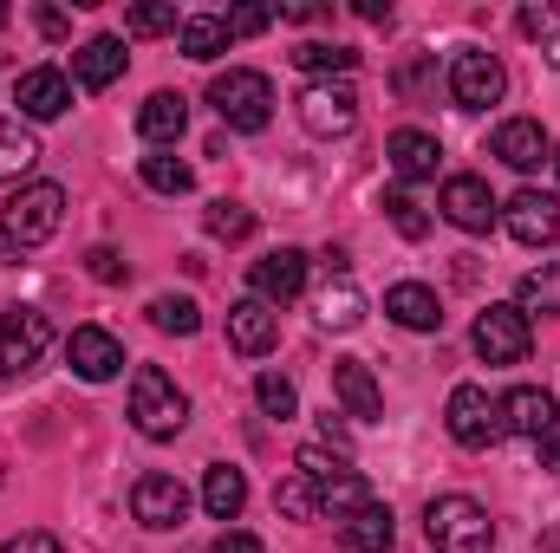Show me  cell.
Wrapping results in <instances>:
<instances>
[{
  "instance_id": "obj_39",
  "label": "cell",
  "mask_w": 560,
  "mask_h": 553,
  "mask_svg": "<svg viewBox=\"0 0 560 553\" xmlns=\"http://www.w3.org/2000/svg\"><path fill=\"white\" fill-rule=\"evenodd\" d=\"M222 26H229V39L268 33V26H275V7H235V13H222Z\"/></svg>"
},
{
  "instance_id": "obj_22",
  "label": "cell",
  "mask_w": 560,
  "mask_h": 553,
  "mask_svg": "<svg viewBox=\"0 0 560 553\" xmlns=\"http://www.w3.org/2000/svg\"><path fill=\"white\" fill-rule=\"evenodd\" d=\"M385 313H392L405 332H436V326H443V306H436V293H430L423 280H398V286L385 293Z\"/></svg>"
},
{
  "instance_id": "obj_24",
  "label": "cell",
  "mask_w": 560,
  "mask_h": 553,
  "mask_svg": "<svg viewBox=\"0 0 560 553\" xmlns=\"http://www.w3.org/2000/svg\"><path fill=\"white\" fill-rule=\"evenodd\" d=\"M183 125H189V98H183V92H150V98H143V111H138L143 143H176Z\"/></svg>"
},
{
  "instance_id": "obj_36",
  "label": "cell",
  "mask_w": 560,
  "mask_h": 553,
  "mask_svg": "<svg viewBox=\"0 0 560 553\" xmlns=\"http://www.w3.org/2000/svg\"><path fill=\"white\" fill-rule=\"evenodd\" d=\"M202 222H209V235H215V242H248V235H255V215H248L242 202H209V215H202Z\"/></svg>"
},
{
  "instance_id": "obj_29",
  "label": "cell",
  "mask_w": 560,
  "mask_h": 553,
  "mask_svg": "<svg viewBox=\"0 0 560 553\" xmlns=\"http://www.w3.org/2000/svg\"><path fill=\"white\" fill-rule=\"evenodd\" d=\"M293 66H300L306 79H346V72L359 66V52H352V46H326V39H306V46L293 52Z\"/></svg>"
},
{
  "instance_id": "obj_8",
  "label": "cell",
  "mask_w": 560,
  "mask_h": 553,
  "mask_svg": "<svg viewBox=\"0 0 560 553\" xmlns=\"http://www.w3.org/2000/svg\"><path fill=\"white\" fill-rule=\"evenodd\" d=\"M469 345H476L482 365H522L528 358V319H522V306H489L476 319Z\"/></svg>"
},
{
  "instance_id": "obj_10",
  "label": "cell",
  "mask_w": 560,
  "mask_h": 553,
  "mask_svg": "<svg viewBox=\"0 0 560 553\" xmlns=\"http://www.w3.org/2000/svg\"><path fill=\"white\" fill-rule=\"evenodd\" d=\"M443 423H450V436H456L463 449H489V443L502 436V411L489 404V391H482V385H456Z\"/></svg>"
},
{
  "instance_id": "obj_18",
  "label": "cell",
  "mask_w": 560,
  "mask_h": 553,
  "mask_svg": "<svg viewBox=\"0 0 560 553\" xmlns=\"http://www.w3.org/2000/svg\"><path fill=\"white\" fill-rule=\"evenodd\" d=\"M332 398L346 404V416H359V423H372V416L385 411V391H378V378H372L365 358H332Z\"/></svg>"
},
{
  "instance_id": "obj_5",
  "label": "cell",
  "mask_w": 560,
  "mask_h": 553,
  "mask_svg": "<svg viewBox=\"0 0 560 553\" xmlns=\"http://www.w3.org/2000/svg\"><path fill=\"white\" fill-rule=\"evenodd\" d=\"M502 92H509V72H502L495 52L469 46V52L450 59V98H456L463 111H489V105H502Z\"/></svg>"
},
{
  "instance_id": "obj_17",
  "label": "cell",
  "mask_w": 560,
  "mask_h": 553,
  "mask_svg": "<svg viewBox=\"0 0 560 553\" xmlns=\"http://www.w3.org/2000/svg\"><path fill=\"white\" fill-rule=\"evenodd\" d=\"M275 339H280V319H275V306H268V299H235V306H229V345H235V352L268 358V352H275Z\"/></svg>"
},
{
  "instance_id": "obj_6",
  "label": "cell",
  "mask_w": 560,
  "mask_h": 553,
  "mask_svg": "<svg viewBox=\"0 0 560 553\" xmlns=\"http://www.w3.org/2000/svg\"><path fill=\"white\" fill-rule=\"evenodd\" d=\"M300 125H306L313 138H346V131L359 125V92H352L346 79H313V85L300 92Z\"/></svg>"
},
{
  "instance_id": "obj_15",
  "label": "cell",
  "mask_w": 560,
  "mask_h": 553,
  "mask_svg": "<svg viewBox=\"0 0 560 553\" xmlns=\"http://www.w3.org/2000/svg\"><path fill=\"white\" fill-rule=\"evenodd\" d=\"M489 150H495L509 169H522V176H528V169H541V163H548V150H555V143H548V131H541V118H502V125H495V138H489Z\"/></svg>"
},
{
  "instance_id": "obj_45",
  "label": "cell",
  "mask_w": 560,
  "mask_h": 553,
  "mask_svg": "<svg viewBox=\"0 0 560 553\" xmlns=\"http://www.w3.org/2000/svg\"><path fill=\"white\" fill-rule=\"evenodd\" d=\"M541 462L560 475V430H555V436H541Z\"/></svg>"
},
{
  "instance_id": "obj_14",
  "label": "cell",
  "mask_w": 560,
  "mask_h": 553,
  "mask_svg": "<svg viewBox=\"0 0 560 553\" xmlns=\"http://www.w3.org/2000/svg\"><path fill=\"white\" fill-rule=\"evenodd\" d=\"M131 515H138L143 528H183L189 489H183L176 475H143L138 489H131Z\"/></svg>"
},
{
  "instance_id": "obj_26",
  "label": "cell",
  "mask_w": 560,
  "mask_h": 553,
  "mask_svg": "<svg viewBox=\"0 0 560 553\" xmlns=\"http://www.w3.org/2000/svg\"><path fill=\"white\" fill-rule=\"evenodd\" d=\"M359 319H365V293L352 286V274H332V280H326V293H319V326L352 332Z\"/></svg>"
},
{
  "instance_id": "obj_11",
  "label": "cell",
  "mask_w": 560,
  "mask_h": 553,
  "mask_svg": "<svg viewBox=\"0 0 560 553\" xmlns=\"http://www.w3.org/2000/svg\"><path fill=\"white\" fill-rule=\"evenodd\" d=\"M436 209H443V222H456L463 235H489V222L502 215V202L489 196L482 176H450L443 196H436Z\"/></svg>"
},
{
  "instance_id": "obj_23",
  "label": "cell",
  "mask_w": 560,
  "mask_h": 553,
  "mask_svg": "<svg viewBox=\"0 0 560 553\" xmlns=\"http://www.w3.org/2000/svg\"><path fill=\"white\" fill-rule=\"evenodd\" d=\"M385 156H392L398 183H430V176H436V163H443V150H436L430 131H392Z\"/></svg>"
},
{
  "instance_id": "obj_27",
  "label": "cell",
  "mask_w": 560,
  "mask_h": 553,
  "mask_svg": "<svg viewBox=\"0 0 560 553\" xmlns=\"http://www.w3.org/2000/svg\"><path fill=\"white\" fill-rule=\"evenodd\" d=\"M33 163H39V138L20 118H0V183H20Z\"/></svg>"
},
{
  "instance_id": "obj_13",
  "label": "cell",
  "mask_w": 560,
  "mask_h": 553,
  "mask_svg": "<svg viewBox=\"0 0 560 553\" xmlns=\"http://www.w3.org/2000/svg\"><path fill=\"white\" fill-rule=\"evenodd\" d=\"M13 105H20V118L52 125V118H66V105H72V79H66V72H52V66H33V72H20Z\"/></svg>"
},
{
  "instance_id": "obj_46",
  "label": "cell",
  "mask_w": 560,
  "mask_h": 553,
  "mask_svg": "<svg viewBox=\"0 0 560 553\" xmlns=\"http://www.w3.org/2000/svg\"><path fill=\"white\" fill-rule=\"evenodd\" d=\"M13 255H20V248H13V242H7V235H0V268H7V261H13Z\"/></svg>"
},
{
  "instance_id": "obj_42",
  "label": "cell",
  "mask_w": 560,
  "mask_h": 553,
  "mask_svg": "<svg viewBox=\"0 0 560 553\" xmlns=\"http://www.w3.org/2000/svg\"><path fill=\"white\" fill-rule=\"evenodd\" d=\"M209 553H268V548H261L255 534H242V528H229V534H222V541H215Z\"/></svg>"
},
{
  "instance_id": "obj_7",
  "label": "cell",
  "mask_w": 560,
  "mask_h": 553,
  "mask_svg": "<svg viewBox=\"0 0 560 553\" xmlns=\"http://www.w3.org/2000/svg\"><path fill=\"white\" fill-rule=\"evenodd\" d=\"M46 345H52V326H46L39 306H7V313H0V378L33 372Z\"/></svg>"
},
{
  "instance_id": "obj_35",
  "label": "cell",
  "mask_w": 560,
  "mask_h": 553,
  "mask_svg": "<svg viewBox=\"0 0 560 553\" xmlns=\"http://www.w3.org/2000/svg\"><path fill=\"white\" fill-rule=\"evenodd\" d=\"M275 508L280 515H293V521L319 515V482H313V475H287V482L275 489Z\"/></svg>"
},
{
  "instance_id": "obj_25",
  "label": "cell",
  "mask_w": 560,
  "mask_h": 553,
  "mask_svg": "<svg viewBox=\"0 0 560 553\" xmlns=\"http://www.w3.org/2000/svg\"><path fill=\"white\" fill-rule=\"evenodd\" d=\"M202 508H209L215 521H235V515L248 508V475H242L235 462H215V469L202 475Z\"/></svg>"
},
{
  "instance_id": "obj_44",
  "label": "cell",
  "mask_w": 560,
  "mask_h": 553,
  "mask_svg": "<svg viewBox=\"0 0 560 553\" xmlns=\"http://www.w3.org/2000/svg\"><path fill=\"white\" fill-rule=\"evenodd\" d=\"M319 13H326V7H313V0H287V7H280V20H319Z\"/></svg>"
},
{
  "instance_id": "obj_41",
  "label": "cell",
  "mask_w": 560,
  "mask_h": 553,
  "mask_svg": "<svg viewBox=\"0 0 560 553\" xmlns=\"http://www.w3.org/2000/svg\"><path fill=\"white\" fill-rule=\"evenodd\" d=\"M0 553H66V548H59L52 534H39V528H33V534H13V541H7Z\"/></svg>"
},
{
  "instance_id": "obj_4",
  "label": "cell",
  "mask_w": 560,
  "mask_h": 553,
  "mask_svg": "<svg viewBox=\"0 0 560 553\" xmlns=\"http://www.w3.org/2000/svg\"><path fill=\"white\" fill-rule=\"evenodd\" d=\"M59 222H66V189H59V183H26V189L7 202V215H0V235H7L13 248H39V242L59 235Z\"/></svg>"
},
{
  "instance_id": "obj_16",
  "label": "cell",
  "mask_w": 560,
  "mask_h": 553,
  "mask_svg": "<svg viewBox=\"0 0 560 553\" xmlns=\"http://www.w3.org/2000/svg\"><path fill=\"white\" fill-rule=\"evenodd\" d=\"M495 411H502V430H515V436H535V443L560 430V404L548 398V391H535V385H515V391H509Z\"/></svg>"
},
{
  "instance_id": "obj_12",
  "label": "cell",
  "mask_w": 560,
  "mask_h": 553,
  "mask_svg": "<svg viewBox=\"0 0 560 553\" xmlns=\"http://www.w3.org/2000/svg\"><path fill=\"white\" fill-rule=\"evenodd\" d=\"M66 358H72V372H79L85 385H112V378L125 372V345H118L105 326H79V332L66 339Z\"/></svg>"
},
{
  "instance_id": "obj_48",
  "label": "cell",
  "mask_w": 560,
  "mask_h": 553,
  "mask_svg": "<svg viewBox=\"0 0 560 553\" xmlns=\"http://www.w3.org/2000/svg\"><path fill=\"white\" fill-rule=\"evenodd\" d=\"M555 163H560V156H555Z\"/></svg>"
},
{
  "instance_id": "obj_31",
  "label": "cell",
  "mask_w": 560,
  "mask_h": 553,
  "mask_svg": "<svg viewBox=\"0 0 560 553\" xmlns=\"http://www.w3.org/2000/svg\"><path fill=\"white\" fill-rule=\"evenodd\" d=\"M515 306H522V319H535V313H560V261L535 268V274H522Z\"/></svg>"
},
{
  "instance_id": "obj_40",
  "label": "cell",
  "mask_w": 560,
  "mask_h": 553,
  "mask_svg": "<svg viewBox=\"0 0 560 553\" xmlns=\"http://www.w3.org/2000/svg\"><path fill=\"white\" fill-rule=\"evenodd\" d=\"M85 268H92V280H105V286H118V280L131 274V268L118 261V248H92V255H85Z\"/></svg>"
},
{
  "instance_id": "obj_28",
  "label": "cell",
  "mask_w": 560,
  "mask_h": 553,
  "mask_svg": "<svg viewBox=\"0 0 560 553\" xmlns=\"http://www.w3.org/2000/svg\"><path fill=\"white\" fill-rule=\"evenodd\" d=\"M176 39H183V52H189V59H202V66L229 52V26H222V13H189Z\"/></svg>"
},
{
  "instance_id": "obj_33",
  "label": "cell",
  "mask_w": 560,
  "mask_h": 553,
  "mask_svg": "<svg viewBox=\"0 0 560 553\" xmlns=\"http://www.w3.org/2000/svg\"><path fill=\"white\" fill-rule=\"evenodd\" d=\"M143 183H150L156 196H189V189H196V169H189L183 156H143Z\"/></svg>"
},
{
  "instance_id": "obj_34",
  "label": "cell",
  "mask_w": 560,
  "mask_h": 553,
  "mask_svg": "<svg viewBox=\"0 0 560 553\" xmlns=\"http://www.w3.org/2000/svg\"><path fill=\"white\" fill-rule=\"evenodd\" d=\"M385 215H392V228H398L405 242H423V235H430V215H423V202L411 189H392V196H385Z\"/></svg>"
},
{
  "instance_id": "obj_32",
  "label": "cell",
  "mask_w": 560,
  "mask_h": 553,
  "mask_svg": "<svg viewBox=\"0 0 560 553\" xmlns=\"http://www.w3.org/2000/svg\"><path fill=\"white\" fill-rule=\"evenodd\" d=\"M372 502V489H365V475L359 469H346V475H332V482H319V508L332 515V521H346V515H359Z\"/></svg>"
},
{
  "instance_id": "obj_2",
  "label": "cell",
  "mask_w": 560,
  "mask_h": 553,
  "mask_svg": "<svg viewBox=\"0 0 560 553\" xmlns=\"http://www.w3.org/2000/svg\"><path fill=\"white\" fill-rule=\"evenodd\" d=\"M209 105H215V118H222L229 131H248V138L275 125V85H268V72H248V66L215 72Z\"/></svg>"
},
{
  "instance_id": "obj_20",
  "label": "cell",
  "mask_w": 560,
  "mask_h": 553,
  "mask_svg": "<svg viewBox=\"0 0 560 553\" xmlns=\"http://www.w3.org/2000/svg\"><path fill=\"white\" fill-rule=\"evenodd\" d=\"M72 79H79L85 92H105V85H118V79H125V39H112V33L85 39V46L72 52Z\"/></svg>"
},
{
  "instance_id": "obj_37",
  "label": "cell",
  "mask_w": 560,
  "mask_h": 553,
  "mask_svg": "<svg viewBox=\"0 0 560 553\" xmlns=\"http://www.w3.org/2000/svg\"><path fill=\"white\" fill-rule=\"evenodd\" d=\"M255 398H261V411H268V416H293V411H300L293 378H280V372H261V378H255Z\"/></svg>"
},
{
  "instance_id": "obj_47",
  "label": "cell",
  "mask_w": 560,
  "mask_h": 553,
  "mask_svg": "<svg viewBox=\"0 0 560 553\" xmlns=\"http://www.w3.org/2000/svg\"><path fill=\"white\" fill-rule=\"evenodd\" d=\"M548 66H560V33L548 39Z\"/></svg>"
},
{
  "instance_id": "obj_30",
  "label": "cell",
  "mask_w": 560,
  "mask_h": 553,
  "mask_svg": "<svg viewBox=\"0 0 560 553\" xmlns=\"http://www.w3.org/2000/svg\"><path fill=\"white\" fill-rule=\"evenodd\" d=\"M150 319H156V332H176V339H196L202 332V306L189 293H156L150 299Z\"/></svg>"
},
{
  "instance_id": "obj_3",
  "label": "cell",
  "mask_w": 560,
  "mask_h": 553,
  "mask_svg": "<svg viewBox=\"0 0 560 553\" xmlns=\"http://www.w3.org/2000/svg\"><path fill=\"white\" fill-rule=\"evenodd\" d=\"M131 423H138L150 443H170L189 423V398L176 391V378L163 365H138L131 372Z\"/></svg>"
},
{
  "instance_id": "obj_38",
  "label": "cell",
  "mask_w": 560,
  "mask_h": 553,
  "mask_svg": "<svg viewBox=\"0 0 560 553\" xmlns=\"http://www.w3.org/2000/svg\"><path fill=\"white\" fill-rule=\"evenodd\" d=\"M125 26H131L138 39H150V33H183L176 7H131V13H125Z\"/></svg>"
},
{
  "instance_id": "obj_9",
  "label": "cell",
  "mask_w": 560,
  "mask_h": 553,
  "mask_svg": "<svg viewBox=\"0 0 560 553\" xmlns=\"http://www.w3.org/2000/svg\"><path fill=\"white\" fill-rule=\"evenodd\" d=\"M502 228H509L522 248L560 242V196H548V189H515V196L502 202Z\"/></svg>"
},
{
  "instance_id": "obj_21",
  "label": "cell",
  "mask_w": 560,
  "mask_h": 553,
  "mask_svg": "<svg viewBox=\"0 0 560 553\" xmlns=\"http://www.w3.org/2000/svg\"><path fill=\"white\" fill-rule=\"evenodd\" d=\"M339 541H346L352 553H392V548H398L392 508H385V502H365L359 515H346V521H339Z\"/></svg>"
},
{
  "instance_id": "obj_43",
  "label": "cell",
  "mask_w": 560,
  "mask_h": 553,
  "mask_svg": "<svg viewBox=\"0 0 560 553\" xmlns=\"http://www.w3.org/2000/svg\"><path fill=\"white\" fill-rule=\"evenodd\" d=\"M39 33H46V39H66V13H59V7H39Z\"/></svg>"
},
{
  "instance_id": "obj_19",
  "label": "cell",
  "mask_w": 560,
  "mask_h": 553,
  "mask_svg": "<svg viewBox=\"0 0 560 553\" xmlns=\"http://www.w3.org/2000/svg\"><path fill=\"white\" fill-rule=\"evenodd\" d=\"M255 299H268V306H287V299H300L306 293V255L300 248H275L268 261H255Z\"/></svg>"
},
{
  "instance_id": "obj_1",
  "label": "cell",
  "mask_w": 560,
  "mask_h": 553,
  "mask_svg": "<svg viewBox=\"0 0 560 553\" xmlns=\"http://www.w3.org/2000/svg\"><path fill=\"white\" fill-rule=\"evenodd\" d=\"M423 534L436 553H495V521L469 495H436L423 508Z\"/></svg>"
}]
</instances>
